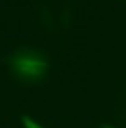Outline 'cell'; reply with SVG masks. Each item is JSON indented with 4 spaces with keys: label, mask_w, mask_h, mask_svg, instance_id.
<instances>
[{
    "label": "cell",
    "mask_w": 126,
    "mask_h": 128,
    "mask_svg": "<svg viewBox=\"0 0 126 128\" xmlns=\"http://www.w3.org/2000/svg\"><path fill=\"white\" fill-rule=\"evenodd\" d=\"M10 70L19 79L38 80L48 72V60L34 50H20L12 55Z\"/></svg>",
    "instance_id": "cell-1"
},
{
    "label": "cell",
    "mask_w": 126,
    "mask_h": 128,
    "mask_svg": "<svg viewBox=\"0 0 126 128\" xmlns=\"http://www.w3.org/2000/svg\"><path fill=\"white\" fill-rule=\"evenodd\" d=\"M22 123H24V128H43V126H39L38 123H34V121L29 120V118H22Z\"/></svg>",
    "instance_id": "cell-2"
},
{
    "label": "cell",
    "mask_w": 126,
    "mask_h": 128,
    "mask_svg": "<svg viewBox=\"0 0 126 128\" xmlns=\"http://www.w3.org/2000/svg\"><path fill=\"white\" fill-rule=\"evenodd\" d=\"M99 128H113V126H111V125H106V123H102V125H101Z\"/></svg>",
    "instance_id": "cell-3"
}]
</instances>
